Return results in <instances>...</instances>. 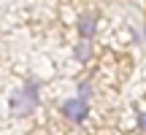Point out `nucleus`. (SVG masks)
Returning a JSON list of instances; mask_svg holds the SVG:
<instances>
[{"label": "nucleus", "mask_w": 146, "mask_h": 135, "mask_svg": "<svg viewBox=\"0 0 146 135\" xmlns=\"http://www.w3.org/2000/svg\"><path fill=\"white\" fill-rule=\"evenodd\" d=\"M62 116H68L70 122H84L87 119V100L84 97H70L62 103Z\"/></svg>", "instance_id": "obj_2"}, {"label": "nucleus", "mask_w": 146, "mask_h": 135, "mask_svg": "<svg viewBox=\"0 0 146 135\" xmlns=\"http://www.w3.org/2000/svg\"><path fill=\"white\" fill-rule=\"evenodd\" d=\"M78 30H81V35H92V32H95L92 19H89V16H84V19H81V27H78Z\"/></svg>", "instance_id": "obj_3"}, {"label": "nucleus", "mask_w": 146, "mask_h": 135, "mask_svg": "<svg viewBox=\"0 0 146 135\" xmlns=\"http://www.w3.org/2000/svg\"><path fill=\"white\" fill-rule=\"evenodd\" d=\"M35 103H38V89L35 87H25V89H19V92L11 97V111L19 114V116H27L35 108Z\"/></svg>", "instance_id": "obj_1"}, {"label": "nucleus", "mask_w": 146, "mask_h": 135, "mask_svg": "<svg viewBox=\"0 0 146 135\" xmlns=\"http://www.w3.org/2000/svg\"><path fill=\"white\" fill-rule=\"evenodd\" d=\"M141 127H143V132H146V114H141Z\"/></svg>", "instance_id": "obj_4"}]
</instances>
